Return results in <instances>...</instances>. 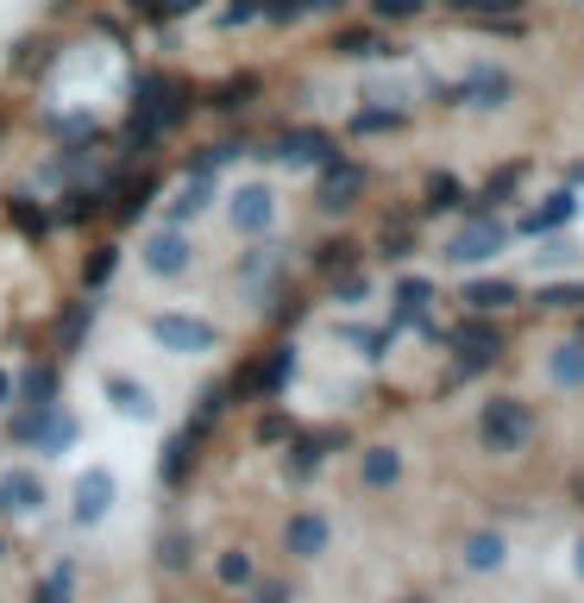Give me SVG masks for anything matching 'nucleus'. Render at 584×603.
<instances>
[{
  "instance_id": "f257e3e1",
  "label": "nucleus",
  "mask_w": 584,
  "mask_h": 603,
  "mask_svg": "<svg viewBox=\"0 0 584 603\" xmlns=\"http://www.w3.org/2000/svg\"><path fill=\"white\" fill-rule=\"evenodd\" d=\"M478 434H484L490 453H522L528 434H534V415H528V403H515V396H490L484 415H478Z\"/></svg>"
},
{
  "instance_id": "f03ea898",
  "label": "nucleus",
  "mask_w": 584,
  "mask_h": 603,
  "mask_svg": "<svg viewBox=\"0 0 584 603\" xmlns=\"http://www.w3.org/2000/svg\"><path fill=\"white\" fill-rule=\"evenodd\" d=\"M497 246H503V227L490 220L484 201H471V220L459 227V239H452V258H459V264H478V258H490Z\"/></svg>"
},
{
  "instance_id": "7ed1b4c3",
  "label": "nucleus",
  "mask_w": 584,
  "mask_h": 603,
  "mask_svg": "<svg viewBox=\"0 0 584 603\" xmlns=\"http://www.w3.org/2000/svg\"><path fill=\"white\" fill-rule=\"evenodd\" d=\"M152 340H164L170 352H208V346H215V328H208V321H195V314H157Z\"/></svg>"
},
{
  "instance_id": "20e7f679",
  "label": "nucleus",
  "mask_w": 584,
  "mask_h": 603,
  "mask_svg": "<svg viewBox=\"0 0 584 603\" xmlns=\"http://www.w3.org/2000/svg\"><path fill=\"white\" fill-rule=\"evenodd\" d=\"M497 346H503V333L490 328V321H459V371H484L490 358H497Z\"/></svg>"
},
{
  "instance_id": "39448f33",
  "label": "nucleus",
  "mask_w": 584,
  "mask_h": 603,
  "mask_svg": "<svg viewBox=\"0 0 584 603\" xmlns=\"http://www.w3.org/2000/svg\"><path fill=\"white\" fill-rule=\"evenodd\" d=\"M365 195V170H352V164H327V183H321V208H352Z\"/></svg>"
},
{
  "instance_id": "423d86ee",
  "label": "nucleus",
  "mask_w": 584,
  "mask_h": 603,
  "mask_svg": "<svg viewBox=\"0 0 584 603\" xmlns=\"http://www.w3.org/2000/svg\"><path fill=\"white\" fill-rule=\"evenodd\" d=\"M39 503H44V485L32 471H7V478H0V509H7V516H32Z\"/></svg>"
},
{
  "instance_id": "0eeeda50",
  "label": "nucleus",
  "mask_w": 584,
  "mask_h": 603,
  "mask_svg": "<svg viewBox=\"0 0 584 603\" xmlns=\"http://www.w3.org/2000/svg\"><path fill=\"white\" fill-rule=\"evenodd\" d=\"M107 503H114V471H82L76 516H82V522H101V516H107Z\"/></svg>"
},
{
  "instance_id": "6e6552de",
  "label": "nucleus",
  "mask_w": 584,
  "mask_h": 603,
  "mask_svg": "<svg viewBox=\"0 0 584 603\" xmlns=\"http://www.w3.org/2000/svg\"><path fill=\"white\" fill-rule=\"evenodd\" d=\"M459 101H471V107H503L509 101V76L503 70H471V76L459 82Z\"/></svg>"
},
{
  "instance_id": "1a4fd4ad",
  "label": "nucleus",
  "mask_w": 584,
  "mask_h": 603,
  "mask_svg": "<svg viewBox=\"0 0 584 603\" xmlns=\"http://www.w3.org/2000/svg\"><path fill=\"white\" fill-rule=\"evenodd\" d=\"M233 227L239 233H258V227H271V189H239L233 195Z\"/></svg>"
},
{
  "instance_id": "9d476101",
  "label": "nucleus",
  "mask_w": 584,
  "mask_h": 603,
  "mask_svg": "<svg viewBox=\"0 0 584 603\" xmlns=\"http://www.w3.org/2000/svg\"><path fill=\"white\" fill-rule=\"evenodd\" d=\"M283 541H290V553H295V560H314V553L327 547V522H321V516H295Z\"/></svg>"
},
{
  "instance_id": "9b49d317",
  "label": "nucleus",
  "mask_w": 584,
  "mask_h": 603,
  "mask_svg": "<svg viewBox=\"0 0 584 603\" xmlns=\"http://www.w3.org/2000/svg\"><path fill=\"white\" fill-rule=\"evenodd\" d=\"M145 264H152L157 277H176L182 264H189V246H182L176 233H157V239H152V252H145Z\"/></svg>"
},
{
  "instance_id": "f8f14e48",
  "label": "nucleus",
  "mask_w": 584,
  "mask_h": 603,
  "mask_svg": "<svg viewBox=\"0 0 584 603\" xmlns=\"http://www.w3.org/2000/svg\"><path fill=\"white\" fill-rule=\"evenodd\" d=\"M283 157H295V164H327L333 138L327 133H290V138H283Z\"/></svg>"
},
{
  "instance_id": "ddd939ff",
  "label": "nucleus",
  "mask_w": 584,
  "mask_h": 603,
  "mask_svg": "<svg viewBox=\"0 0 584 603\" xmlns=\"http://www.w3.org/2000/svg\"><path fill=\"white\" fill-rule=\"evenodd\" d=\"M358 471H365V485H396V471H403V459H396V447H371L365 459H358Z\"/></svg>"
},
{
  "instance_id": "4468645a",
  "label": "nucleus",
  "mask_w": 584,
  "mask_h": 603,
  "mask_svg": "<svg viewBox=\"0 0 584 603\" xmlns=\"http://www.w3.org/2000/svg\"><path fill=\"white\" fill-rule=\"evenodd\" d=\"M466 565H471V572L503 565V534H490V528H484V534H471V541H466Z\"/></svg>"
},
{
  "instance_id": "2eb2a0df",
  "label": "nucleus",
  "mask_w": 584,
  "mask_h": 603,
  "mask_svg": "<svg viewBox=\"0 0 584 603\" xmlns=\"http://www.w3.org/2000/svg\"><path fill=\"white\" fill-rule=\"evenodd\" d=\"M572 215H578V201L560 189V195H546V208H541V215H528L522 227H528V233H546V227H560V220H572Z\"/></svg>"
},
{
  "instance_id": "dca6fc26",
  "label": "nucleus",
  "mask_w": 584,
  "mask_h": 603,
  "mask_svg": "<svg viewBox=\"0 0 584 603\" xmlns=\"http://www.w3.org/2000/svg\"><path fill=\"white\" fill-rule=\"evenodd\" d=\"M107 396H114V403L133 415V422H145V415H152V403H145V389H138L133 377H107Z\"/></svg>"
},
{
  "instance_id": "f3484780",
  "label": "nucleus",
  "mask_w": 584,
  "mask_h": 603,
  "mask_svg": "<svg viewBox=\"0 0 584 603\" xmlns=\"http://www.w3.org/2000/svg\"><path fill=\"white\" fill-rule=\"evenodd\" d=\"M466 302H471L478 314H490V309H503V302H515V283H471Z\"/></svg>"
},
{
  "instance_id": "a211bd4d",
  "label": "nucleus",
  "mask_w": 584,
  "mask_h": 603,
  "mask_svg": "<svg viewBox=\"0 0 584 603\" xmlns=\"http://www.w3.org/2000/svg\"><path fill=\"white\" fill-rule=\"evenodd\" d=\"M515 7L522 0H459V13H478V20H497V25L515 20Z\"/></svg>"
},
{
  "instance_id": "6ab92c4d",
  "label": "nucleus",
  "mask_w": 584,
  "mask_h": 603,
  "mask_svg": "<svg viewBox=\"0 0 584 603\" xmlns=\"http://www.w3.org/2000/svg\"><path fill=\"white\" fill-rule=\"evenodd\" d=\"M553 377H560V384H584V346H560L553 352Z\"/></svg>"
},
{
  "instance_id": "aec40b11",
  "label": "nucleus",
  "mask_w": 584,
  "mask_h": 603,
  "mask_svg": "<svg viewBox=\"0 0 584 603\" xmlns=\"http://www.w3.org/2000/svg\"><path fill=\"white\" fill-rule=\"evenodd\" d=\"M428 283H421V277H403V283H396V302H403V321H409V314H421V302H428Z\"/></svg>"
},
{
  "instance_id": "412c9836",
  "label": "nucleus",
  "mask_w": 584,
  "mask_h": 603,
  "mask_svg": "<svg viewBox=\"0 0 584 603\" xmlns=\"http://www.w3.org/2000/svg\"><path fill=\"white\" fill-rule=\"evenodd\" d=\"M189 453H195V434H182V440H170V453H164V478H182V471H189Z\"/></svg>"
},
{
  "instance_id": "4be33fe9",
  "label": "nucleus",
  "mask_w": 584,
  "mask_h": 603,
  "mask_svg": "<svg viewBox=\"0 0 584 603\" xmlns=\"http://www.w3.org/2000/svg\"><path fill=\"white\" fill-rule=\"evenodd\" d=\"M283 377H290V352H277L271 365H258V371H252V389H277Z\"/></svg>"
},
{
  "instance_id": "5701e85b",
  "label": "nucleus",
  "mask_w": 584,
  "mask_h": 603,
  "mask_svg": "<svg viewBox=\"0 0 584 603\" xmlns=\"http://www.w3.org/2000/svg\"><path fill=\"white\" fill-rule=\"evenodd\" d=\"M340 51H346V58H377L384 44H377V32H346V39H340Z\"/></svg>"
},
{
  "instance_id": "b1692460",
  "label": "nucleus",
  "mask_w": 584,
  "mask_h": 603,
  "mask_svg": "<svg viewBox=\"0 0 584 603\" xmlns=\"http://www.w3.org/2000/svg\"><path fill=\"white\" fill-rule=\"evenodd\" d=\"M428 208H459V183L452 176H434L428 183Z\"/></svg>"
},
{
  "instance_id": "393cba45",
  "label": "nucleus",
  "mask_w": 584,
  "mask_h": 603,
  "mask_svg": "<svg viewBox=\"0 0 584 603\" xmlns=\"http://www.w3.org/2000/svg\"><path fill=\"white\" fill-rule=\"evenodd\" d=\"M252 579V553H227L220 560V584H246Z\"/></svg>"
},
{
  "instance_id": "a878e982",
  "label": "nucleus",
  "mask_w": 584,
  "mask_h": 603,
  "mask_svg": "<svg viewBox=\"0 0 584 603\" xmlns=\"http://www.w3.org/2000/svg\"><path fill=\"white\" fill-rule=\"evenodd\" d=\"M352 252H358L352 239H333V246H321V264H327V271H346V264H352Z\"/></svg>"
},
{
  "instance_id": "bb28decb",
  "label": "nucleus",
  "mask_w": 584,
  "mask_h": 603,
  "mask_svg": "<svg viewBox=\"0 0 584 603\" xmlns=\"http://www.w3.org/2000/svg\"><path fill=\"white\" fill-rule=\"evenodd\" d=\"M201 201H208V183H201V176H195V183H189V195H182V201H176L170 215H176V220H189L195 208H201Z\"/></svg>"
},
{
  "instance_id": "cd10ccee",
  "label": "nucleus",
  "mask_w": 584,
  "mask_h": 603,
  "mask_svg": "<svg viewBox=\"0 0 584 603\" xmlns=\"http://www.w3.org/2000/svg\"><path fill=\"white\" fill-rule=\"evenodd\" d=\"M246 95H252V76L227 82V89H220V101H215V107H246Z\"/></svg>"
},
{
  "instance_id": "c85d7f7f",
  "label": "nucleus",
  "mask_w": 584,
  "mask_h": 603,
  "mask_svg": "<svg viewBox=\"0 0 584 603\" xmlns=\"http://www.w3.org/2000/svg\"><path fill=\"white\" fill-rule=\"evenodd\" d=\"M314 466H321V447H314V440H302V447H295V459H290V471L302 478V471H314Z\"/></svg>"
},
{
  "instance_id": "c756f323",
  "label": "nucleus",
  "mask_w": 584,
  "mask_h": 603,
  "mask_svg": "<svg viewBox=\"0 0 584 603\" xmlns=\"http://www.w3.org/2000/svg\"><path fill=\"white\" fill-rule=\"evenodd\" d=\"M396 119H403V114H384V107H377V114H358V133H389Z\"/></svg>"
},
{
  "instance_id": "7c9ffc66",
  "label": "nucleus",
  "mask_w": 584,
  "mask_h": 603,
  "mask_svg": "<svg viewBox=\"0 0 584 603\" xmlns=\"http://www.w3.org/2000/svg\"><path fill=\"white\" fill-rule=\"evenodd\" d=\"M415 7H421V0H377V13H384V20H409Z\"/></svg>"
},
{
  "instance_id": "2f4dec72",
  "label": "nucleus",
  "mask_w": 584,
  "mask_h": 603,
  "mask_svg": "<svg viewBox=\"0 0 584 603\" xmlns=\"http://www.w3.org/2000/svg\"><path fill=\"white\" fill-rule=\"evenodd\" d=\"M283 434H290V422H283V415H264V422H258V440H283Z\"/></svg>"
},
{
  "instance_id": "473e14b6",
  "label": "nucleus",
  "mask_w": 584,
  "mask_h": 603,
  "mask_svg": "<svg viewBox=\"0 0 584 603\" xmlns=\"http://www.w3.org/2000/svg\"><path fill=\"white\" fill-rule=\"evenodd\" d=\"M13 215H20V227H25V233H44V215H39V208H25V201H20Z\"/></svg>"
},
{
  "instance_id": "72a5a7b5",
  "label": "nucleus",
  "mask_w": 584,
  "mask_h": 603,
  "mask_svg": "<svg viewBox=\"0 0 584 603\" xmlns=\"http://www.w3.org/2000/svg\"><path fill=\"white\" fill-rule=\"evenodd\" d=\"M546 302H560V309H565V302H584V283H565V290H546Z\"/></svg>"
},
{
  "instance_id": "f704fd0d",
  "label": "nucleus",
  "mask_w": 584,
  "mask_h": 603,
  "mask_svg": "<svg viewBox=\"0 0 584 603\" xmlns=\"http://www.w3.org/2000/svg\"><path fill=\"white\" fill-rule=\"evenodd\" d=\"M302 13V0H271V20H295Z\"/></svg>"
},
{
  "instance_id": "c9c22d12",
  "label": "nucleus",
  "mask_w": 584,
  "mask_h": 603,
  "mask_svg": "<svg viewBox=\"0 0 584 603\" xmlns=\"http://www.w3.org/2000/svg\"><path fill=\"white\" fill-rule=\"evenodd\" d=\"M258 603H283V584H264V597Z\"/></svg>"
},
{
  "instance_id": "e433bc0d",
  "label": "nucleus",
  "mask_w": 584,
  "mask_h": 603,
  "mask_svg": "<svg viewBox=\"0 0 584 603\" xmlns=\"http://www.w3.org/2000/svg\"><path fill=\"white\" fill-rule=\"evenodd\" d=\"M302 7H340V0H302Z\"/></svg>"
},
{
  "instance_id": "4c0bfd02",
  "label": "nucleus",
  "mask_w": 584,
  "mask_h": 603,
  "mask_svg": "<svg viewBox=\"0 0 584 603\" xmlns=\"http://www.w3.org/2000/svg\"><path fill=\"white\" fill-rule=\"evenodd\" d=\"M572 490H578V503H584V471H578V485H572Z\"/></svg>"
},
{
  "instance_id": "58836bf2",
  "label": "nucleus",
  "mask_w": 584,
  "mask_h": 603,
  "mask_svg": "<svg viewBox=\"0 0 584 603\" xmlns=\"http://www.w3.org/2000/svg\"><path fill=\"white\" fill-rule=\"evenodd\" d=\"M578 572H584V541H578Z\"/></svg>"
},
{
  "instance_id": "ea45409f",
  "label": "nucleus",
  "mask_w": 584,
  "mask_h": 603,
  "mask_svg": "<svg viewBox=\"0 0 584 603\" xmlns=\"http://www.w3.org/2000/svg\"><path fill=\"white\" fill-rule=\"evenodd\" d=\"M0 396H7V371H0Z\"/></svg>"
},
{
  "instance_id": "a19ab883",
  "label": "nucleus",
  "mask_w": 584,
  "mask_h": 603,
  "mask_svg": "<svg viewBox=\"0 0 584 603\" xmlns=\"http://www.w3.org/2000/svg\"><path fill=\"white\" fill-rule=\"evenodd\" d=\"M403 603H428V597H403Z\"/></svg>"
},
{
  "instance_id": "79ce46f5",
  "label": "nucleus",
  "mask_w": 584,
  "mask_h": 603,
  "mask_svg": "<svg viewBox=\"0 0 584 603\" xmlns=\"http://www.w3.org/2000/svg\"><path fill=\"white\" fill-rule=\"evenodd\" d=\"M578 176H584V170H578Z\"/></svg>"
}]
</instances>
